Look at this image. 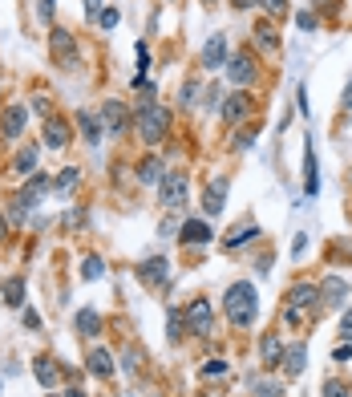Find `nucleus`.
Returning <instances> with one entry per match:
<instances>
[{"instance_id":"nucleus-35","label":"nucleus","mask_w":352,"mask_h":397,"mask_svg":"<svg viewBox=\"0 0 352 397\" xmlns=\"http://www.w3.org/2000/svg\"><path fill=\"white\" fill-rule=\"evenodd\" d=\"M20 320H25L29 332H41V313H37V308H20Z\"/></svg>"},{"instance_id":"nucleus-48","label":"nucleus","mask_w":352,"mask_h":397,"mask_svg":"<svg viewBox=\"0 0 352 397\" xmlns=\"http://www.w3.org/2000/svg\"><path fill=\"white\" fill-rule=\"evenodd\" d=\"M69 397H85V393H81V389H69Z\"/></svg>"},{"instance_id":"nucleus-40","label":"nucleus","mask_w":352,"mask_h":397,"mask_svg":"<svg viewBox=\"0 0 352 397\" xmlns=\"http://www.w3.org/2000/svg\"><path fill=\"white\" fill-rule=\"evenodd\" d=\"M256 142V130H239V138H235V150H247Z\"/></svg>"},{"instance_id":"nucleus-21","label":"nucleus","mask_w":352,"mask_h":397,"mask_svg":"<svg viewBox=\"0 0 352 397\" xmlns=\"http://www.w3.org/2000/svg\"><path fill=\"white\" fill-rule=\"evenodd\" d=\"M32 373H37V381H41L45 389H53V385L61 381V373H57L53 357H45V353H41V357H32Z\"/></svg>"},{"instance_id":"nucleus-27","label":"nucleus","mask_w":352,"mask_h":397,"mask_svg":"<svg viewBox=\"0 0 352 397\" xmlns=\"http://www.w3.org/2000/svg\"><path fill=\"white\" fill-rule=\"evenodd\" d=\"M320 292L328 296V304H344V296H348V284L340 280V276H328V280L320 284Z\"/></svg>"},{"instance_id":"nucleus-25","label":"nucleus","mask_w":352,"mask_h":397,"mask_svg":"<svg viewBox=\"0 0 352 397\" xmlns=\"http://www.w3.org/2000/svg\"><path fill=\"white\" fill-rule=\"evenodd\" d=\"M0 292H4V304H8V308H25V280H20V276H8Z\"/></svg>"},{"instance_id":"nucleus-15","label":"nucleus","mask_w":352,"mask_h":397,"mask_svg":"<svg viewBox=\"0 0 352 397\" xmlns=\"http://www.w3.org/2000/svg\"><path fill=\"white\" fill-rule=\"evenodd\" d=\"M223 61H227V37L223 33L207 37V45H203V69H223Z\"/></svg>"},{"instance_id":"nucleus-36","label":"nucleus","mask_w":352,"mask_h":397,"mask_svg":"<svg viewBox=\"0 0 352 397\" xmlns=\"http://www.w3.org/2000/svg\"><path fill=\"white\" fill-rule=\"evenodd\" d=\"M324 397H348V385H344V381H324Z\"/></svg>"},{"instance_id":"nucleus-1","label":"nucleus","mask_w":352,"mask_h":397,"mask_svg":"<svg viewBox=\"0 0 352 397\" xmlns=\"http://www.w3.org/2000/svg\"><path fill=\"white\" fill-rule=\"evenodd\" d=\"M223 313L235 329H247L251 320L259 316V292L251 280H235L231 288L223 292Z\"/></svg>"},{"instance_id":"nucleus-13","label":"nucleus","mask_w":352,"mask_h":397,"mask_svg":"<svg viewBox=\"0 0 352 397\" xmlns=\"http://www.w3.org/2000/svg\"><path fill=\"white\" fill-rule=\"evenodd\" d=\"M178 239H182V248H203V244H210V239H215V232H210L203 219H187Z\"/></svg>"},{"instance_id":"nucleus-5","label":"nucleus","mask_w":352,"mask_h":397,"mask_svg":"<svg viewBox=\"0 0 352 397\" xmlns=\"http://www.w3.org/2000/svg\"><path fill=\"white\" fill-rule=\"evenodd\" d=\"M182 320H187V329L194 332V336H210L215 332V308H210V300L194 296L187 308H182Z\"/></svg>"},{"instance_id":"nucleus-33","label":"nucleus","mask_w":352,"mask_h":397,"mask_svg":"<svg viewBox=\"0 0 352 397\" xmlns=\"http://www.w3.org/2000/svg\"><path fill=\"white\" fill-rule=\"evenodd\" d=\"M53 187H57V191H61V195H69V191H73V187H77V170H73V166H69V170H65V175H57V179H53Z\"/></svg>"},{"instance_id":"nucleus-4","label":"nucleus","mask_w":352,"mask_h":397,"mask_svg":"<svg viewBox=\"0 0 352 397\" xmlns=\"http://www.w3.org/2000/svg\"><path fill=\"white\" fill-rule=\"evenodd\" d=\"M49 53H53V61L61 69H81V53L73 45V33L69 29H53L49 33Z\"/></svg>"},{"instance_id":"nucleus-39","label":"nucleus","mask_w":352,"mask_h":397,"mask_svg":"<svg viewBox=\"0 0 352 397\" xmlns=\"http://www.w3.org/2000/svg\"><path fill=\"white\" fill-rule=\"evenodd\" d=\"M296 25H300L304 33H312V29H316V13H300V17H296Z\"/></svg>"},{"instance_id":"nucleus-24","label":"nucleus","mask_w":352,"mask_h":397,"mask_svg":"<svg viewBox=\"0 0 352 397\" xmlns=\"http://www.w3.org/2000/svg\"><path fill=\"white\" fill-rule=\"evenodd\" d=\"M251 393L256 397H284V381L279 377H263V373H259V377H251Z\"/></svg>"},{"instance_id":"nucleus-45","label":"nucleus","mask_w":352,"mask_h":397,"mask_svg":"<svg viewBox=\"0 0 352 397\" xmlns=\"http://www.w3.org/2000/svg\"><path fill=\"white\" fill-rule=\"evenodd\" d=\"M231 8H256V0H231Z\"/></svg>"},{"instance_id":"nucleus-28","label":"nucleus","mask_w":352,"mask_h":397,"mask_svg":"<svg viewBox=\"0 0 352 397\" xmlns=\"http://www.w3.org/2000/svg\"><path fill=\"white\" fill-rule=\"evenodd\" d=\"M304 166H308L304 191H308V195H316V191H320V179H316V150H312V142H304Z\"/></svg>"},{"instance_id":"nucleus-14","label":"nucleus","mask_w":352,"mask_h":397,"mask_svg":"<svg viewBox=\"0 0 352 397\" xmlns=\"http://www.w3.org/2000/svg\"><path fill=\"white\" fill-rule=\"evenodd\" d=\"M77 130H81V138L89 142V146H97L101 142V134H106V126H101V114H89V110H77Z\"/></svg>"},{"instance_id":"nucleus-7","label":"nucleus","mask_w":352,"mask_h":397,"mask_svg":"<svg viewBox=\"0 0 352 397\" xmlns=\"http://www.w3.org/2000/svg\"><path fill=\"white\" fill-rule=\"evenodd\" d=\"M158 198H162V207L178 211V207L191 198V182H187V175H166V179L158 182Z\"/></svg>"},{"instance_id":"nucleus-31","label":"nucleus","mask_w":352,"mask_h":397,"mask_svg":"<svg viewBox=\"0 0 352 397\" xmlns=\"http://www.w3.org/2000/svg\"><path fill=\"white\" fill-rule=\"evenodd\" d=\"M227 369H231V365H227V361H223V357H210V361H203V369H199V377H203V381L227 377Z\"/></svg>"},{"instance_id":"nucleus-10","label":"nucleus","mask_w":352,"mask_h":397,"mask_svg":"<svg viewBox=\"0 0 352 397\" xmlns=\"http://www.w3.org/2000/svg\"><path fill=\"white\" fill-rule=\"evenodd\" d=\"M166 276H170V260H166V256H150V260L138 264V280H142L146 288H162Z\"/></svg>"},{"instance_id":"nucleus-8","label":"nucleus","mask_w":352,"mask_h":397,"mask_svg":"<svg viewBox=\"0 0 352 397\" xmlns=\"http://www.w3.org/2000/svg\"><path fill=\"white\" fill-rule=\"evenodd\" d=\"M45 191H49V179H45V175H41V170H37V175H29V182L16 191V215H29L32 207L41 203V195H45Z\"/></svg>"},{"instance_id":"nucleus-3","label":"nucleus","mask_w":352,"mask_h":397,"mask_svg":"<svg viewBox=\"0 0 352 397\" xmlns=\"http://www.w3.org/2000/svg\"><path fill=\"white\" fill-rule=\"evenodd\" d=\"M134 126H138V138H142L146 146H158L162 138L170 134V110L150 98V101L138 106V122H134Z\"/></svg>"},{"instance_id":"nucleus-32","label":"nucleus","mask_w":352,"mask_h":397,"mask_svg":"<svg viewBox=\"0 0 352 397\" xmlns=\"http://www.w3.org/2000/svg\"><path fill=\"white\" fill-rule=\"evenodd\" d=\"M106 276V260L101 256H85V264H81V280H101Z\"/></svg>"},{"instance_id":"nucleus-30","label":"nucleus","mask_w":352,"mask_h":397,"mask_svg":"<svg viewBox=\"0 0 352 397\" xmlns=\"http://www.w3.org/2000/svg\"><path fill=\"white\" fill-rule=\"evenodd\" d=\"M13 170H16V175H37V150H32V146L20 150V154L13 158Z\"/></svg>"},{"instance_id":"nucleus-19","label":"nucleus","mask_w":352,"mask_h":397,"mask_svg":"<svg viewBox=\"0 0 352 397\" xmlns=\"http://www.w3.org/2000/svg\"><path fill=\"white\" fill-rule=\"evenodd\" d=\"M85 369H89L94 377H113V357H110V348H89V357H85Z\"/></svg>"},{"instance_id":"nucleus-16","label":"nucleus","mask_w":352,"mask_h":397,"mask_svg":"<svg viewBox=\"0 0 352 397\" xmlns=\"http://www.w3.org/2000/svg\"><path fill=\"white\" fill-rule=\"evenodd\" d=\"M279 365H284V377H288V381H296L300 373H304V365H308V348H304V345H291V348H284Z\"/></svg>"},{"instance_id":"nucleus-23","label":"nucleus","mask_w":352,"mask_h":397,"mask_svg":"<svg viewBox=\"0 0 352 397\" xmlns=\"http://www.w3.org/2000/svg\"><path fill=\"white\" fill-rule=\"evenodd\" d=\"M73 324H77L81 336H97V332H101V313H94V308H81V313L73 316Z\"/></svg>"},{"instance_id":"nucleus-9","label":"nucleus","mask_w":352,"mask_h":397,"mask_svg":"<svg viewBox=\"0 0 352 397\" xmlns=\"http://www.w3.org/2000/svg\"><path fill=\"white\" fill-rule=\"evenodd\" d=\"M101 126H106V134H126L130 130L126 101H118V98H106V101H101Z\"/></svg>"},{"instance_id":"nucleus-2","label":"nucleus","mask_w":352,"mask_h":397,"mask_svg":"<svg viewBox=\"0 0 352 397\" xmlns=\"http://www.w3.org/2000/svg\"><path fill=\"white\" fill-rule=\"evenodd\" d=\"M324 304H320V284H291L288 288V304H284V320L288 324H304V320H312V316L320 313Z\"/></svg>"},{"instance_id":"nucleus-37","label":"nucleus","mask_w":352,"mask_h":397,"mask_svg":"<svg viewBox=\"0 0 352 397\" xmlns=\"http://www.w3.org/2000/svg\"><path fill=\"white\" fill-rule=\"evenodd\" d=\"M194 98H199V85H194V82H187V85H182V89H178V101H182L187 110H191V106H194Z\"/></svg>"},{"instance_id":"nucleus-17","label":"nucleus","mask_w":352,"mask_h":397,"mask_svg":"<svg viewBox=\"0 0 352 397\" xmlns=\"http://www.w3.org/2000/svg\"><path fill=\"white\" fill-rule=\"evenodd\" d=\"M69 138H73V130H69L65 118H49L45 122V146L61 150V146H69Z\"/></svg>"},{"instance_id":"nucleus-18","label":"nucleus","mask_w":352,"mask_h":397,"mask_svg":"<svg viewBox=\"0 0 352 397\" xmlns=\"http://www.w3.org/2000/svg\"><path fill=\"white\" fill-rule=\"evenodd\" d=\"M162 179H166V170H162V158L146 154L142 163H138V182H142V187H158Z\"/></svg>"},{"instance_id":"nucleus-44","label":"nucleus","mask_w":352,"mask_h":397,"mask_svg":"<svg viewBox=\"0 0 352 397\" xmlns=\"http://www.w3.org/2000/svg\"><path fill=\"white\" fill-rule=\"evenodd\" d=\"M340 106H344V110H352V77H348V85H344V94H340Z\"/></svg>"},{"instance_id":"nucleus-11","label":"nucleus","mask_w":352,"mask_h":397,"mask_svg":"<svg viewBox=\"0 0 352 397\" xmlns=\"http://www.w3.org/2000/svg\"><path fill=\"white\" fill-rule=\"evenodd\" d=\"M251 114V98H247V89H235L231 98L219 106V118H223V126H235V122H243V118Z\"/></svg>"},{"instance_id":"nucleus-38","label":"nucleus","mask_w":352,"mask_h":397,"mask_svg":"<svg viewBox=\"0 0 352 397\" xmlns=\"http://www.w3.org/2000/svg\"><path fill=\"white\" fill-rule=\"evenodd\" d=\"M97 25H101V29H113V25H118V8H101V13H97Z\"/></svg>"},{"instance_id":"nucleus-12","label":"nucleus","mask_w":352,"mask_h":397,"mask_svg":"<svg viewBox=\"0 0 352 397\" xmlns=\"http://www.w3.org/2000/svg\"><path fill=\"white\" fill-rule=\"evenodd\" d=\"M25 126H29V106H20V101L0 114V138H20Z\"/></svg>"},{"instance_id":"nucleus-41","label":"nucleus","mask_w":352,"mask_h":397,"mask_svg":"<svg viewBox=\"0 0 352 397\" xmlns=\"http://www.w3.org/2000/svg\"><path fill=\"white\" fill-rule=\"evenodd\" d=\"M348 357H352V341H344V345L337 348V357L332 361H340V365H348Z\"/></svg>"},{"instance_id":"nucleus-47","label":"nucleus","mask_w":352,"mask_h":397,"mask_svg":"<svg viewBox=\"0 0 352 397\" xmlns=\"http://www.w3.org/2000/svg\"><path fill=\"white\" fill-rule=\"evenodd\" d=\"M4 235H8V219L0 215V239H4Z\"/></svg>"},{"instance_id":"nucleus-29","label":"nucleus","mask_w":352,"mask_h":397,"mask_svg":"<svg viewBox=\"0 0 352 397\" xmlns=\"http://www.w3.org/2000/svg\"><path fill=\"white\" fill-rule=\"evenodd\" d=\"M259 357H263V365H279V357H284V345H279V336H263V345H259Z\"/></svg>"},{"instance_id":"nucleus-20","label":"nucleus","mask_w":352,"mask_h":397,"mask_svg":"<svg viewBox=\"0 0 352 397\" xmlns=\"http://www.w3.org/2000/svg\"><path fill=\"white\" fill-rule=\"evenodd\" d=\"M223 207H227V182H210L207 187V195H203V211L207 215H223Z\"/></svg>"},{"instance_id":"nucleus-34","label":"nucleus","mask_w":352,"mask_h":397,"mask_svg":"<svg viewBox=\"0 0 352 397\" xmlns=\"http://www.w3.org/2000/svg\"><path fill=\"white\" fill-rule=\"evenodd\" d=\"M256 4L268 17H284V13H288V0H256Z\"/></svg>"},{"instance_id":"nucleus-6","label":"nucleus","mask_w":352,"mask_h":397,"mask_svg":"<svg viewBox=\"0 0 352 397\" xmlns=\"http://www.w3.org/2000/svg\"><path fill=\"white\" fill-rule=\"evenodd\" d=\"M259 77V65H256V53H235L231 61H227V82L231 85H239V89H247V85Z\"/></svg>"},{"instance_id":"nucleus-26","label":"nucleus","mask_w":352,"mask_h":397,"mask_svg":"<svg viewBox=\"0 0 352 397\" xmlns=\"http://www.w3.org/2000/svg\"><path fill=\"white\" fill-rule=\"evenodd\" d=\"M251 37H256V45H259L263 53H279V37H275V29L268 25V20H259Z\"/></svg>"},{"instance_id":"nucleus-42","label":"nucleus","mask_w":352,"mask_h":397,"mask_svg":"<svg viewBox=\"0 0 352 397\" xmlns=\"http://www.w3.org/2000/svg\"><path fill=\"white\" fill-rule=\"evenodd\" d=\"M340 336H344V341H352V308L344 313V320H340Z\"/></svg>"},{"instance_id":"nucleus-22","label":"nucleus","mask_w":352,"mask_h":397,"mask_svg":"<svg viewBox=\"0 0 352 397\" xmlns=\"http://www.w3.org/2000/svg\"><path fill=\"white\" fill-rule=\"evenodd\" d=\"M256 235H259V223H251V219H247V223H239V227H235V232L223 239V251L243 248V244H247V239H256Z\"/></svg>"},{"instance_id":"nucleus-43","label":"nucleus","mask_w":352,"mask_h":397,"mask_svg":"<svg viewBox=\"0 0 352 397\" xmlns=\"http://www.w3.org/2000/svg\"><path fill=\"white\" fill-rule=\"evenodd\" d=\"M53 8H57V0H41V8H37L41 20H53Z\"/></svg>"},{"instance_id":"nucleus-46","label":"nucleus","mask_w":352,"mask_h":397,"mask_svg":"<svg viewBox=\"0 0 352 397\" xmlns=\"http://www.w3.org/2000/svg\"><path fill=\"white\" fill-rule=\"evenodd\" d=\"M324 8H328V13H337V8H340V0H324Z\"/></svg>"}]
</instances>
